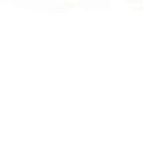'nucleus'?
I'll return each instance as SVG.
<instances>
[]
</instances>
